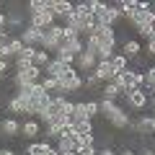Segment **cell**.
Instances as JSON below:
<instances>
[{
	"label": "cell",
	"mask_w": 155,
	"mask_h": 155,
	"mask_svg": "<svg viewBox=\"0 0 155 155\" xmlns=\"http://www.w3.org/2000/svg\"><path fill=\"white\" fill-rule=\"evenodd\" d=\"M153 150H155V142H153Z\"/></svg>",
	"instance_id": "7dc6e473"
},
{
	"label": "cell",
	"mask_w": 155,
	"mask_h": 155,
	"mask_svg": "<svg viewBox=\"0 0 155 155\" xmlns=\"http://www.w3.org/2000/svg\"><path fill=\"white\" fill-rule=\"evenodd\" d=\"M114 54H116V39H111V41H98V52H96L98 62H104V60H111Z\"/></svg>",
	"instance_id": "e0dca14e"
},
{
	"label": "cell",
	"mask_w": 155,
	"mask_h": 155,
	"mask_svg": "<svg viewBox=\"0 0 155 155\" xmlns=\"http://www.w3.org/2000/svg\"><path fill=\"white\" fill-rule=\"evenodd\" d=\"M0 155H16L13 150H0Z\"/></svg>",
	"instance_id": "ee69618b"
},
{
	"label": "cell",
	"mask_w": 155,
	"mask_h": 155,
	"mask_svg": "<svg viewBox=\"0 0 155 155\" xmlns=\"http://www.w3.org/2000/svg\"><path fill=\"white\" fill-rule=\"evenodd\" d=\"M134 28H150V26H155V13L153 11H145V13H134V18L132 21Z\"/></svg>",
	"instance_id": "2e32d148"
},
{
	"label": "cell",
	"mask_w": 155,
	"mask_h": 155,
	"mask_svg": "<svg viewBox=\"0 0 155 155\" xmlns=\"http://www.w3.org/2000/svg\"><path fill=\"white\" fill-rule=\"evenodd\" d=\"M116 8H119V13H122L124 18H127V21H132L134 18V0H119V3H116Z\"/></svg>",
	"instance_id": "484cf974"
},
{
	"label": "cell",
	"mask_w": 155,
	"mask_h": 155,
	"mask_svg": "<svg viewBox=\"0 0 155 155\" xmlns=\"http://www.w3.org/2000/svg\"><path fill=\"white\" fill-rule=\"evenodd\" d=\"M41 34H44L41 28L28 26V23H26V26H23V31H21V41H23L26 47H36V49H39V44H41Z\"/></svg>",
	"instance_id": "ba28073f"
},
{
	"label": "cell",
	"mask_w": 155,
	"mask_h": 155,
	"mask_svg": "<svg viewBox=\"0 0 155 155\" xmlns=\"http://www.w3.org/2000/svg\"><path fill=\"white\" fill-rule=\"evenodd\" d=\"M91 36L96 39V41H111V39H116V31H114V26H106V23H98V26L93 28V34ZM88 39V36H85Z\"/></svg>",
	"instance_id": "9a60e30c"
},
{
	"label": "cell",
	"mask_w": 155,
	"mask_h": 155,
	"mask_svg": "<svg viewBox=\"0 0 155 155\" xmlns=\"http://www.w3.org/2000/svg\"><path fill=\"white\" fill-rule=\"evenodd\" d=\"M70 67H72V65H67V62H60V60H54V57H52L49 65L44 67V72H47V78H57V80H60V78L65 75Z\"/></svg>",
	"instance_id": "8fae6325"
},
{
	"label": "cell",
	"mask_w": 155,
	"mask_h": 155,
	"mask_svg": "<svg viewBox=\"0 0 155 155\" xmlns=\"http://www.w3.org/2000/svg\"><path fill=\"white\" fill-rule=\"evenodd\" d=\"M127 62H129V60L122 54V52H116V54L111 57V67H114V72H116V75H122V72L127 70Z\"/></svg>",
	"instance_id": "4316f807"
},
{
	"label": "cell",
	"mask_w": 155,
	"mask_h": 155,
	"mask_svg": "<svg viewBox=\"0 0 155 155\" xmlns=\"http://www.w3.org/2000/svg\"><path fill=\"white\" fill-rule=\"evenodd\" d=\"M116 80V85L122 88V93H129V91H134V88H140V91H145V72H140V70H124L122 75H116L114 78Z\"/></svg>",
	"instance_id": "7a4b0ae2"
},
{
	"label": "cell",
	"mask_w": 155,
	"mask_h": 155,
	"mask_svg": "<svg viewBox=\"0 0 155 155\" xmlns=\"http://www.w3.org/2000/svg\"><path fill=\"white\" fill-rule=\"evenodd\" d=\"M36 47H23V52L16 57V67H21V65H34V57H36Z\"/></svg>",
	"instance_id": "603a6c76"
},
{
	"label": "cell",
	"mask_w": 155,
	"mask_h": 155,
	"mask_svg": "<svg viewBox=\"0 0 155 155\" xmlns=\"http://www.w3.org/2000/svg\"><path fill=\"white\" fill-rule=\"evenodd\" d=\"M129 127H132L137 134H155V122H153V116H140L137 122H132Z\"/></svg>",
	"instance_id": "4fadbf2b"
},
{
	"label": "cell",
	"mask_w": 155,
	"mask_h": 155,
	"mask_svg": "<svg viewBox=\"0 0 155 155\" xmlns=\"http://www.w3.org/2000/svg\"><path fill=\"white\" fill-rule=\"evenodd\" d=\"M70 122H72V124H78V122H91V119H88V111H85V101H78V104L72 106Z\"/></svg>",
	"instance_id": "7402d4cb"
},
{
	"label": "cell",
	"mask_w": 155,
	"mask_h": 155,
	"mask_svg": "<svg viewBox=\"0 0 155 155\" xmlns=\"http://www.w3.org/2000/svg\"><path fill=\"white\" fill-rule=\"evenodd\" d=\"M72 129H75V134H78V137L93 134V122H78V124H72Z\"/></svg>",
	"instance_id": "f1b7e54d"
},
{
	"label": "cell",
	"mask_w": 155,
	"mask_h": 155,
	"mask_svg": "<svg viewBox=\"0 0 155 155\" xmlns=\"http://www.w3.org/2000/svg\"><path fill=\"white\" fill-rule=\"evenodd\" d=\"M140 52H142V44H140V39H127V41L122 44V54L127 57V60H132V57L137 60Z\"/></svg>",
	"instance_id": "ac0fdd59"
},
{
	"label": "cell",
	"mask_w": 155,
	"mask_h": 155,
	"mask_svg": "<svg viewBox=\"0 0 155 155\" xmlns=\"http://www.w3.org/2000/svg\"><path fill=\"white\" fill-rule=\"evenodd\" d=\"M85 111H88V119L93 122L96 116L101 114V111H98V101H85Z\"/></svg>",
	"instance_id": "836d02e7"
},
{
	"label": "cell",
	"mask_w": 155,
	"mask_h": 155,
	"mask_svg": "<svg viewBox=\"0 0 155 155\" xmlns=\"http://www.w3.org/2000/svg\"><path fill=\"white\" fill-rule=\"evenodd\" d=\"M93 72H96V75H98V80H101V83H111V80H114V78H116L114 67H111V60H104V62H98Z\"/></svg>",
	"instance_id": "7c38bea8"
},
{
	"label": "cell",
	"mask_w": 155,
	"mask_h": 155,
	"mask_svg": "<svg viewBox=\"0 0 155 155\" xmlns=\"http://www.w3.org/2000/svg\"><path fill=\"white\" fill-rule=\"evenodd\" d=\"M5 26H8V16H5V13H0V31H5Z\"/></svg>",
	"instance_id": "ab89813d"
},
{
	"label": "cell",
	"mask_w": 155,
	"mask_h": 155,
	"mask_svg": "<svg viewBox=\"0 0 155 155\" xmlns=\"http://www.w3.org/2000/svg\"><path fill=\"white\" fill-rule=\"evenodd\" d=\"M145 49H147V54H150V57H155V39H150L147 44H145Z\"/></svg>",
	"instance_id": "8d00e7d4"
},
{
	"label": "cell",
	"mask_w": 155,
	"mask_h": 155,
	"mask_svg": "<svg viewBox=\"0 0 155 155\" xmlns=\"http://www.w3.org/2000/svg\"><path fill=\"white\" fill-rule=\"evenodd\" d=\"M8 47H11V54H13V60H16V57H18V54L23 52V47H26V44L21 41V36H11V41H8Z\"/></svg>",
	"instance_id": "f546056e"
},
{
	"label": "cell",
	"mask_w": 155,
	"mask_h": 155,
	"mask_svg": "<svg viewBox=\"0 0 155 155\" xmlns=\"http://www.w3.org/2000/svg\"><path fill=\"white\" fill-rule=\"evenodd\" d=\"M124 98H127V104L132 106V109H145V106L150 104V101H147V91H140V88L124 93Z\"/></svg>",
	"instance_id": "30bf717a"
},
{
	"label": "cell",
	"mask_w": 155,
	"mask_h": 155,
	"mask_svg": "<svg viewBox=\"0 0 155 155\" xmlns=\"http://www.w3.org/2000/svg\"><path fill=\"white\" fill-rule=\"evenodd\" d=\"M153 122H155V114H153Z\"/></svg>",
	"instance_id": "bcb514c9"
},
{
	"label": "cell",
	"mask_w": 155,
	"mask_h": 155,
	"mask_svg": "<svg viewBox=\"0 0 155 155\" xmlns=\"http://www.w3.org/2000/svg\"><path fill=\"white\" fill-rule=\"evenodd\" d=\"M122 18V13H119V8H116V3H106V8L101 13H96V21L98 23H106V26H114L116 21Z\"/></svg>",
	"instance_id": "5b68a950"
},
{
	"label": "cell",
	"mask_w": 155,
	"mask_h": 155,
	"mask_svg": "<svg viewBox=\"0 0 155 155\" xmlns=\"http://www.w3.org/2000/svg\"><path fill=\"white\" fill-rule=\"evenodd\" d=\"M52 145L47 142V140H41V142H28L26 147V155H52Z\"/></svg>",
	"instance_id": "d6986e66"
},
{
	"label": "cell",
	"mask_w": 155,
	"mask_h": 155,
	"mask_svg": "<svg viewBox=\"0 0 155 155\" xmlns=\"http://www.w3.org/2000/svg\"><path fill=\"white\" fill-rule=\"evenodd\" d=\"M57 83H60V96L75 93V91H83V75H80L75 67H70V70H67L65 75L57 80Z\"/></svg>",
	"instance_id": "3957f363"
},
{
	"label": "cell",
	"mask_w": 155,
	"mask_h": 155,
	"mask_svg": "<svg viewBox=\"0 0 155 155\" xmlns=\"http://www.w3.org/2000/svg\"><path fill=\"white\" fill-rule=\"evenodd\" d=\"M75 13L80 18L83 16H96L93 13V0H80V3H75Z\"/></svg>",
	"instance_id": "83f0119b"
},
{
	"label": "cell",
	"mask_w": 155,
	"mask_h": 155,
	"mask_svg": "<svg viewBox=\"0 0 155 155\" xmlns=\"http://www.w3.org/2000/svg\"><path fill=\"white\" fill-rule=\"evenodd\" d=\"M21 134H23V137H28V140L39 137V134H41V124H39L36 119H28V122L21 124Z\"/></svg>",
	"instance_id": "ffe728a7"
},
{
	"label": "cell",
	"mask_w": 155,
	"mask_h": 155,
	"mask_svg": "<svg viewBox=\"0 0 155 155\" xmlns=\"http://www.w3.org/2000/svg\"><path fill=\"white\" fill-rule=\"evenodd\" d=\"M106 122H109L114 129H127L129 124H132V119H129L127 109H122V106H114V111L106 116Z\"/></svg>",
	"instance_id": "277c9868"
},
{
	"label": "cell",
	"mask_w": 155,
	"mask_h": 155,
	"mask_svg": "<svg viewBox=\"0 0 155 155\" xmlns=\"http://www.w3.org/2000/svg\"><path fill=\"white\" fill-rule=\"evenodd\" d=\"M101 93H104V98H109V101H116L119 96H124V93H122V88L116 85V80H111V83H104Z\"/></svg>",
	"instance_id": "cb8c5ba5"
},
{
	"label": "cell",
	"mask_w": 155,
	"mask_h": 155,
	"mask_svg": "<svg viewBox=\"0 0 155 155\" xmlns=\"http://www.w3.org/2000/svg\"><path fill=\"white\" fill-rule=\"evenodd\" d=\"M54 23H57V18H54V13H52V8H49V11H44V13H34L31 21H28V26H36V28H41V31H47V28L54 26Z\"/></svg>",
	"instance_id": "52a82bcc"
},
{
	"label": "cell",
	"mask_w": 155,
	"mask_h": 155,
	"mask_svg": "<svg viewBox=\"0 0 155 155\" xmlns=\"http://www.w3.org/2000/svg\"><path fill=\"white\" fill-rule=\"evenodd\" d=\"M96 155H116V150H114V147H101Z\"/></svg>",
	"instance_id": "74e56055"
},
{
	"label": "cell",
	"mask_w": 155,
	"mask_h": 155,
	"mask_svg": "<svg viewBox=\"0 0 155 155\" xmlns=\"http://www.w3.org/2000/svg\"><path fill=\"white\" fill-rule=\"evenodd\" d=\"M96 65H98V57L96 54H91V52H83V54H78L75 57V70L78 72H93L96 70Z\"/></svg>",
	"instance_id": "8992f818"
},
{
	"label": "cell",
	"mask_w": 155,
	"mask_h": 155,
	"mask_svg": "<svg viewBox=\"0 0 155 155\" xmlns=\"http://www.w3.org/2000/svg\"><path fill=\"white\" fill-rule=\"evenodd\" d=\"M26 8H28V13H44V11H49L52 8V0H28L26 3Z\"/></svg>",
	"instance_id": "d4e9b609"
},
{
	"label": "cell",
	"mask_w": 155,
	"mask_h": 155,
	"mask_svg": "<svg viewBox=\"0 0 155 155\" xmlns=\"http://www.w3.org/2000/svg\"><path fill=\"white\" fill-rule=\"evenodd\" d=\"M145 91L147 93L155 91V67H147V72H145Z\"/></svg>",
	"instance_id": "1f68e13d"
},
{
	"label": "cell",
	"mask_w": 155,
	"mask_h": 155,
	"mask_svg": "<svg viewBox=\"0 0 155 155\" xmlns=\"http://www.w3.org/2000/svg\"><path fill=\"white\" fill-rule=\"evenodd\" d=\"M21 23H23V18L18 16V13H8V26H11V28H18Z\"/></svg>",
	"instance_id": "d590c367"
},
{
	"label": "cell",
	"mask_w": 155,
	"mask_h": 155,
	"mask_svg": "<svg viewBox=\"0 0 155 155\" xmlns=\"http://www.w3.org/2000/svg\"><path fill=\"white\" fill-rule=\"evenodd\" d=\"M34 83H41V67H36V65H21V67H16L13 85H16L18 91L26 88V85H34Z\"/></svg>",
	"instance_id": "6da1fadb"
},
{
	"label": "cell",
	"mask_w": 155,
	"mask_h": 155,
	"mask_svg": "<svg viewBox=\"0 0 155 155\" xmlns=\"http://www.w3.org/2000/svg\"><path fill=\"white\" fill-rule=\"evenodd\" d=\"M0 150H3V147H0Z\"/></svg>",
	"instance_id": "c3c4849f"
},
{
	"label": "cell",
	"mask_w": 155,
	"mask_h": 155,
	"mask_svg": "<svg viewBox=\"0 0 155 155\" xmlns=\"http://www.w3.org/2000/svg\"><path fill=\"white\" fill-rule=\"evenodd\" d=\"M18 96H23V98H28V101H36V98L44 96V88H41V83H34V85L21 88V91H18Z\"/></svg>",
	"instance_id": "44dd1931"
},
{
	"label": "cell",
	"mask_w": 155,
	"mask_h": 155,
	"mask_svg": "<svg viewBox=\"0 0 155 155\" xmlns=\"http://www.w3.org/2000/svg\"><path fill=\"white\" fill-rule=\"evenodd\" d=\"M72 11H75V3H70V0H52V13L57 21H65Z\"/></svg>",
	"instance_id": "9c48e42d"
},
{
	"label": "cell",
	"mask_w": 155,
	"mask_h": 155,
	"mask_svg": "<svg viewBox=\"0 0 155 155\" xmlns=\"http://www.w3.org/2000/svg\"><path fill=\"white\" fill-rule=\"evenodd\" d=\"M49 60H52V57H49V52L39 49V52H36V57H34V65H36V67H41V70H44V67L49 65Z\"/></svg>",
	"instance_id": "4dcf8cb0"
},
{
	"label": "cell",
	"mask_w": 155,
	"mask_h": 155,
	"mask_svg": "<svg viewBox=\"0 0 155 155\" xmlns=\"http://www.w3.org/2000/svg\"><path fill=\"white\" fill-rule=\"evenodd\" d=\"M140 155H155V150L153 147H142V150H140Z\"/></svg>",
	"instance_id": "60d3db41"
},
{
	"label": "cell",
	"mask_w": 155,
	"mask_h": 155,
	"mask_svg": "<svg viewBox=\"0 0 155 155\" xmlns=\"http://www.w3.org/2000/svg\"><path fill=\"white\" fill-rule=\"evenodd\" d=\"M0 132H3V137L13 140L16 134H21V124H18L13 116H8V119H0Z\"/></svg>",
	"instance_id": "5bb4252c"
},
{
	"label": "cell",
	"mask_w": 155,
	"mask_h": 155,
	"mask_svg": "<svg viewBox=\"0 0 155 155\" xmlns=\"http://www.w3.org/2000/svg\"><path fill=\"white\" fill-rule=\"evenodd\" d=\"M119 155H140V153H137V150H129V147H124Z\"/></svg>",
	"instance_id": "b9f144b4"
},
{
	"label": "cell",
	"mask_w": 155,
	"mask_h": 155,
	"mask_svg": "<svg viewBox=\"0 0 155 155\" xmlns=\"http://www.w3.org/2000/svg\"><path fill=\"white\" fill-rule=\"evenodd\" d=\"M96 85H101L98 75H96V72H88V75L83 78V88H96Z\"/></svg>",
	"instance_id": "e575fe53"
},
{
	"label": "cell",
	"mask_w": 155,
	"mask_h": 155,
	"mask_svg": "<svg viewBox=\"0 0 155 155\" xmlns=\"http://www.w3.org/2000/svg\"><path fill=\"white\" fill-rule=\"evenodd\" d=\"M147 101H150V106L155 109V91H153V93H147Z\"/></svg>",
	"instance_id": "7bdbcfd3"
},
{
	"label": "cell",
	"mask_w": 155,
	"mask_h": 155,
	"mask_svg": "<svg viewBox=\"0 0 155 155\" xmlns=\"http://www.w3.org/2000/svg\"><path fill=\"white\" fill-rule=\"evenodd\" d=\"M114 106H116V101H109V98H101V101H98V111H101V116H109L111 111H114Z\"/></svg>",
	"instance_id": "d6a6232c"
},
{
	"label": "cell",
	"mask_w": 155,
	"mask_h": 155,
	"mask_svg": "<svg viewBox=\"0 0 155 155\" xmlns=\"http://www.w3.org/2000/svg\"><path fill=\"white\" fill-rule=\"evenodd\" d=\"M5 72H8V60H0V80H3Z\"/></svg>",
	"instance_id": "f35d334b"
},
{
	"label": "cell",
	"mask_w": 155,
	"mask_h": 155,
	"mask_svg": "<svg viewBox=\"0 0 155 155\" xmlns=\"http://www.w3.org/2000/svg\"><path fill=\"white\" fill-rule=\"evenodd\" d=\"M150 11H153V13H155V3H153V5H150Z\"/></svg>",
	"instance_id": "f6af8a7d"
}]
</instances>
